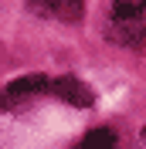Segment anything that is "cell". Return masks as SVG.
<instances>
[{
  "label": "cell",
  "instance_id": "obj_3",
  "mask_svg": "<svg viewBox=\"0 0 146 149\" xmlns=\"http://www.w3.org/2000/svg\"><path fill=\"white\" fill-rule=\"evenodd\" d=\"M109 41H116V44H122V47L143 51L146 47V24L143 20H136V24H112L109 27Z\"/></svg>",
  "mask_w": 146,
  "mask_h": 149
},
{
  "label": "cell",
  "instance_id": "obj_2",
  "mask_svg": "<svg viewBox=\"0 0 146 149\" xmlns=\"http://www.w3.org/2000/svg\"><path fill=\"white\" fill-rule=\"evenodd\" d=\"M48 92H55L61 102L78 105V109H88V105H92V88L82 81V78H75V74H61V78H55Z\"/></svg>",
  "mask_w": 146,
  "mask_h": 149
},
{
  "label": "cell",
  "instance_id": "obj_1",
  "mask_svg": "<svg viewBox=\"0 0 146 149\" xmlns=\"http://www.w3.org/2000/svg\"><path fill=\"white\" fill-rule=\"evenodd\" d=\"M51 88V78L48 74H24V78H17V81H10L7 88H0V112H14L24 98H31V95H41Z\"/></svg>",
  "mask_w": 146,
  "mask_h": 149
},
{
  "label": "cell",
  "instance_id": "obj_6",
  "mask_svg": "<svg viewBox=\"0 0 146 149\" xmlns=\"http://www.w3.org/2000/svg\"><path fill=\"white\" fill-rule=\"evenodd\" d=\"M112 20L116 24H136V20H143V3H116L112 7Z\"/></svg>",
  "mask_w": 146,
  "mask_h": 149
},
{
  "label": "cell",
  "instance_id": "obj_4",
  "mask_svg": "<svg viewBox=\"0 0 146 149\" xmlns=\"http://www.w3.org/2000/svg\"><path fill=\"white\" fill-rule=\"evenodd\" d=\"M31 10L51 14V17H58V20H78L82 17V3H75V0H61V3H31Z\"/></svg>",
  "mask_w": 146,
  "mask_h": 149
},
{
  "label": "cell",
  "instance_id": "obj_5",
  "mask_svg": "<svg viewBox=\"0 0 146 149\" xmlns=\"http://www.w3.org/2000/svg\"><path fill=\"white\" fill-rule=\"evenodd\" d=\"M75 149H116V132L112 129H92Z\"/></svg>",
  "mask_w": 146,
  "mask_h": 149
}]
</instances>
